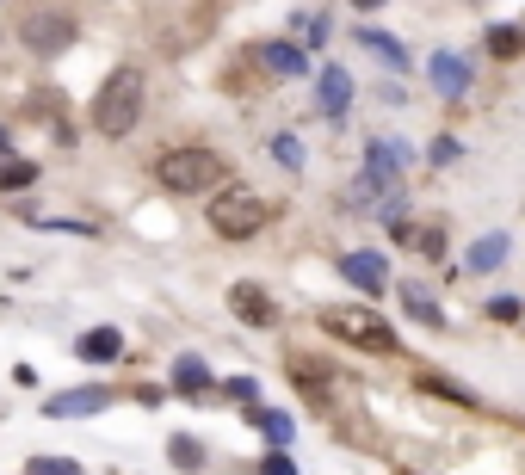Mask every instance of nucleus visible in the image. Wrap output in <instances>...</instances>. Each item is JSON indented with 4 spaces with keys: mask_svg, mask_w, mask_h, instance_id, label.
I'll return each instance as SVG.
<instances>
[{
    "mask_svg": "<svg viewBox=\"0 0 525 475\" xmlns=\"http://www.w3.org/2000/svg\"><path fill=\"white\" fill-rule=\"evenodd\" d=\"M155 179H161V192H173V198H198V192H217L229 179V167H223L217 149H167L155 161Z\"/></svg>",
    "mask_w": 525,
    "mask_h": 475,
    "instance_id": "nucleus-1",
    "label": "nucleus"
},
{
    "mask_svg": "<svg viewBox=\"0 0 525 475\" xmlns=\"http://www.w3.org/2000/svg\"><path fill=\"white\" fill-rule=\"evenodd\" d=\"M136 118H143V75L136 68H112L93 99V130L99 136H130Z\"/></svg>",
    "mask_w": 525,
    "mask_h": 475,
    "instance_id": "nucleus-2",
    "label": "nucleus"
},
{
    "mask_svg": "<svg viewBox=\"0 0 525 475\" xmlns=\"http://www.w3.org/2000/svg\"><path fill=\"white\" fill-rule=\"evenodd\" d=\"M272 223V204L248 186H223L217 198H210V229H217L223 241H248Z\"/></svg>",
    "mask_w": 525,
    "mask_h": 475,
    "instance_id": "nucleus-3",
    "label": "nucleus"
},
{
    "mask_svg": "<svg viewBox=\"0 0 525 475\" xmlns=\"http://www.w3.org/2000/svg\"><path fill=\"white\" fill-rule=\"evenodd\" d=\"M322 327H334V334L346 346H365V352H396V327L371 315V309H322Z\"/></svg>",
    "mask_w": 525,
    "mask_h": 475,
    "instance_id": "nucleus-4",
    "label": "nucleus"
},
{
    "mask_svg": "<svg viewBox=\"0 0 525 475\" xmlns=\"http://www.w3.org/2000/svg\"><path fill=\"white\" fill-rule=\"evenodd\" d=\"M68 44H75V19L68 13H31L25 19V50L31 56H62Z\"/></svg>",
    "mask_w": 525,
    "mask_h": 475,
    "instance_id": "nucleus-5",
    "label": "nucleus"
},
{
    "mask_svg": "<svg viewBox=\"0 0 525 475\" xmlns=\"http://www.w3.org/2000/svg\"><path fill=\"white\" fill-rule=\"evenodd\" d=\"M229 309L248 321V327H272V321H278V309H272V297H266L260 284H235V290H229Z\"/></svg>",
    "mask_w": 525,
    "mask_h": 475,
    "instance_id": "nucleus-6",
    "label": "nucleus"
},
{
    "mask_svg": "<svg viewBox=\"0 0 525 475\" xmlns=\"http://www.w3.org/2000/svg\"><path fill=\"white\" fill-rule=\"evenodd\" d=\"M340 272L353 278V284L365 290V297H377V290L390 284V266H383V253H346V260H340Z\"/></svg>",
    "mask_w": 525,
    "mask_h": 475,
    "instance_id": "nucleus-7",
    "label": "nucleus"
},
{
    "mask_svg": "<svg viewBox=\"0 0 525 475\" xmlns=\"http://www.w3.org/2000/svg\"><path fill=\"white\" fill-rule=\"evenodd\" d=\"M105 401H112L105 389H68V395H50V401H44V414H50V420H75V414H99Z\"/></svg>",
    "mask_w": 525,
    "mask_h": 475,
    "instance_id": "nucleus-8",
    "label": "nucleus"
},
{
    "mask_svg": "<svg viewBox=\"0 0 525 475\" xmlns=\"http://www.w3.org/2000/svg\"><path fill=\"white\" fill-rule=\"evenodd\" d=\"M427 75H433V87H439L445 99H458V93L470 87V62H464V56H445V50H439V56L427 62Z\"/></svg>",
    "mask_w": 525,
    "mask_h": 475,
    "instance_id": "nucleus-9",
    "label": "nucleus"
},
{
    "mask_svg": "<svg viewBox=\"0 0 525 475\" xmlns=\"http://www.w3.org/2000/svg\"><path fill=\"white\" fill-rule=\"evenodd\" d=\"M315 105H322L328 118H340L346 105H353V81H346V68H328V75L315 81Z\"/></svg>",
    "mask_w": 525,
    "mask_h": 475,
    "instance_id": "nucleus-10",
    "label": "nucleus"
},
{
    "mask_svg": "<svg viewBox=\"0 0 525 475\" xmlns=\"http://www.w3.org/2000/svg\"><path fill=\"white\" fill-rule=\"evenodd\" d=\"M260 62L272 68V75H285V81H303V75H309V56H303L297 44H266Z\"/></svg>",
    "mask_w": 525,
    "mask_h": 475,
    "instance_id": "nucleus-11",
    "label": "nucleus"
},
{
    "mask_svg": "<svg viewBox=\"0 0 525 475\" xmlns=\"http://www.w3.org/2000/svg\"><path fill=\"white\" fill-rule=\"evenodd\" d=\"M118 352H124V334H118V327H99V334L81 340V358H87V364H105V358H118Z\"/></svg>",
    "mask_w": 525,
    "mask_h": 475,
    "instance_id": "nucleus-12",
    "label": "nucleus"
},
{
    "mask_svg": "<svg viewBox=\"0 0 525 475\" xmlns=\"http://www.w3.org/2000/svg\"><path fill=\"white\" fill-rule=\"evenodd\" d=\"M173 389H180V395H204L210 389L204 358H180V364H173Z\"/></svg>",
    "mask_w": 525,
    "mask_h": 475,
    "instance_id": "nucleus-13",
    "label": "nucleus"
},
{
    "mask_svg": "<svg viewBox=\"0 0 525 475\" xmlns=\"http://www.w3.org/2000/svg\"><path fill=\"white\" fill-rule=\"evenodd\" d=\"M501 260H507V235H482V241L470 247V266H476V272H495Z\"/></svg>",
    "mask_w": 525,
    "mask_h": 475,
    "instance_id": "nucleus-14",
    "label": "nucleus"
},
{
    "mask_svg": "<svg viewBox=\"0 0 525 475\" xmlns=\"http://www.w3.org/2000/svg\"><path fill=\"white\" fill-rule=\"evenodd\" d=\"M254 426L272 438L278 451H285V445H291V432H297V426H291V414H278V408H260V414H254Z\"/></svg>",
    "mask_w": 525,
    "mask_h": 475,
    "instance_id": "nucleus-15",
    "label": "nucleus"
},
{
    "mask_svg": "<svg viewBox=\"0 0 525 475\" xmlns=\"http://www.w3.org/2000/svg\"><path fill=\"white\" fill-rule=\"evenodd\" d=\"M31 179H38V167H31V161H13V155H0V192H25Z\"/></svg>",
    "mask_w": 525,
    "mask_h": 475,
    "instance_id": "nucleus-16",
    "label": "nucleus"
},
{
    "mask_svg": "<svg viewBox=\"0 0 525 475\" xmlns=\"http://www.w3.org/2000/svg\"><path fill=\"white\" fill-rule=\"evenodd\" d=\"M291 377L315 395V401H322L328 395V371H322V364H315V358H291Z\"/></svg>",
    "mask_w": 525,
    "mask_h": 475,
    "instance_id": "nucleus-17",
    "label": "nucleus"
},
{
    "mask_svg": "<svg viewBox=\"0 0 525 475\" xmlns=\"http://www.w3.org/2000/svg\"><path fill=\"white\" fill-rule=\"evenodd\" d=\"M359 44H365L371 56H383V62H390L396 75H402V62H408V56H402V44H390V38H383V31H359Z\"/></svg>",
    "mask_w": 525,
    "mask_h": 475,
    "instance_id": "nucleus-18",
    "label": "nucleus"
},
{
    "mask_svg": "<svg viewBox=\"0 0 525 475\" xmlns=\"http://www.w3.org/2000/svg\"><path fill=\"white\" fill-rule=\"evenodd\" d=\"M488 50H495V56H519L525 50V31L519 25H495V31H488Z\"/></svg>",
    "mask_w": 525,
    "mask_h": 475,
    "instance_id": "nucleus-19",
    "label": "nucleus"
},
{
    "mask_svg": "<svg viewBox=\"0 0 525 475\" xmlns=\"http://www.w3.org/2000/svg\"><path fill=\"white\" fill-rule=\"evenodd\" d=\"M25 475H81L75 457H25Z\"/></svg>",
    "mask_w": 525,
    "mask_h": 475,
    "instance_id": "nucleus-20",
    "label": "nucleus"
},
{
    "mask_svg": "<svg viewBox=\"0 0 525 475\" xmlns=\"http://www.w3.org/2000/svg\"><path fill=\"white\" fill-rule=\"evenodd\" d=\"M414 247L427 253V260H445V229H427V235H414Z\"/></svg>",
    "mask_w": 525,
    "mask_h": 475,
    "instance_id": "nucleus-21",
    "label": "nucleus"
},
{
    "mask_svg": "<svg viewBox=\"0 0 525 475\" xmlns=\"http://www.w3.org/2000/svg\"><path fill=\"white\" fill-rule=\"evenodd\" d=\"M408 309H414L420 321H427V327H445V315H439V309H433L427 297H420V290H408Z\"/></svg>",
    "mask_w": 525,
    "mask_h": 475,
    "instance_id": "nucleus-22",
    "label": "nucleus"
},
{
    "mask_svg": "<svg viewBox=\"0 0 525 475\" xmlns=\"http://www.w3.org/2000/svg\"><path fill=\"white\" fill-rule=\"evenodd\" d=\"M272 155H278V161H285V167H303V149H297V142H291V136H278V142H272Z\"/></svg>",
    "mask_w": 525,
    "mask_h": 475,
    "instance_id": "nucleus-23",
    "label": "nucleus"
},
{
    "mask_svg": "<svg viewBox=\"0 0 525 475\" xmlns=\"http://www.w3.org/2000/svg\"><path fill=\"white\" fill-rule=\"evenodd\" d=\"M173 463H180V469H198V445H192V438H173Z\"/></svg>",
    "mask_w": 525,
    "mask_h": 475,
    "instance_id": "nucleus-24",
    "label": "nucleus"
},
{
    "mask_svg": "<svg viewBox=\"0 0 525 475\" xmlns=\"http://www.w3.org/2000/svg\"><path fill=\"white\" fill-rule=\"evenodd\" d=\"M260 475H297V463H291V457H285V451H272V457H266V463H260Z\"/></svg>",
    "mask_w": 525,
    "mask_h": 475,
    "instance_id": "nucleus-25",
    "label": "nucleus"
},
{
    "mask_svg": "<svg viewBox=\"0 0 525 475\" xmlns=\"http://www.w3.org/2000/svg\"><path fill=\"white\" fill-rule=\"evenodd\" d=\"M229 395H235V401H254L260 389H254V377H235V383H229Z\"/></svg>",
    "mask_w": 525,
    "mask_h": 475,
    "instance_id": "nucleus-26",
    "label": "nucleus"
},
{
    "mask_svg": "<svg viewBox=\"0 0 525 475\" xmlns=\"http://www.w3.org/2000/svg\"><path fill=\"white\" fill-rule=\"evenodd\" d=\"M353 7H359V13H371V7H383V0H353Z\"/></svg>",
    "mask_w": 525,
    "mask_h": 475,
    "instance_id": "nucleus-27",
    "label": "nucleus"
},
{
    "mask_svg": "<svg viewBox=\"0 0 525 475\" xmlns=\"http://www.w3.org/2000/svg\"><path fill=\"white\" fill-rule=\"evenodd\" d=\"M0 155H7V130H0Z\"/></svg>",
    "mask_w": 525,
    "mask_h": 475,
    "instance_id": "nucleus-28",
    "label": "nucleus"
}]
</instances>
